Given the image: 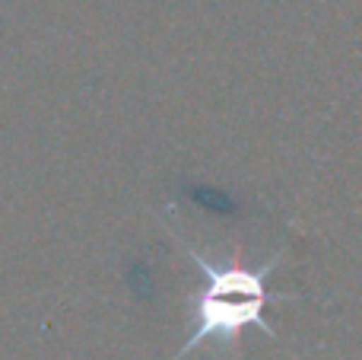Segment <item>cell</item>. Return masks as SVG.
Instances as JSON below:
<instances>
[{"label":"cell","mask_w":362,"mask_h":360,"mask_svg":"<svg viewBox=\"0 0 362 360\" xmlns=\"http://www.w3.org/2000/svg\"><path fill=\"white\" fill-rule=\"evenodd\" d=\"M187 259L204 271V284L187 297V342L169 360H185L206 342H216L219 348H238L245 329H261L267 338H274L264 313L270 300H286V293H270L267 287L280 259L264 261L261 268H223L210 265L197 249H187Z\"/></svg>","instance_id":"6da1fadb"}]
</instances>
